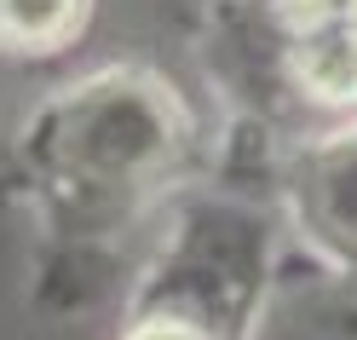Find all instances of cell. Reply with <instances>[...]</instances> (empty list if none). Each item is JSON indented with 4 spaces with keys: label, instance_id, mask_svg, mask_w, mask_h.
Here are the masks:
<instances>
[{
    "label": "cell",
    "instance_id": "cell-1",
    "mask_svg": "<svg viewBox=\"0 0 357 340\" xmlns=\"http://www.w3.org/2000/svg\"><path fill=\"white\" fill-rule=\"evenodd\" d=\"M12 162L63 242H104L202 168V121L162 70L104 64L29 110Z\"/></svg>",
    "mask_w": 357,
    "mask_h": 340
},
{
    "label": "cell",
    "instance_id": "cell-4",
    "mask_svg": "<svg viewBox=\"0 0 357 340\" xmlns=\"http://www.w3.org/2000/svg\"><path fill=\"white\" fill-rule=\"evenodd\" d=\"M277 191L300 242L334 271H357V121L305 133L288 145Z\"/></svg>",
    "mask_w": 357,
    "mask_h": 340
},
{
    "label": "cell",
    "instance_id": "cell-3",
    "mask_svg": "<svg viewBox=\"0 0 357 340\" xmlns=\"http://www.w3.org/2000/svg\"><path fill=\"white\" fill-rule=\"evenodd\" d=\"M271 271V231L248 202L178 208L116 340H248Z\"/></svg>",
    "mask_w": 357,
    "mask_h": 340
},
{
    "label": "cell",
    "instance_id": "cell-2",
    "mask_svg": "<svg viewBox=\"0 0 357 340\" xmlns=\"http://www.w3.org/2000/svg\"><path fill=\"white\" fill-rule=\"evenodd\" d=\"M202 52L265 133L357 121V0H219Z\"/></svg>",
    "mask_w": 357,
    "mask_h": 340
},
{
    "label": "cell",
    "instance_id": "cell-5",
    "mask_svg": "<svg viewBox=\"0 0 357 340\" xmlns=\"http://www.w3.org/2000/svg\"><path fill=\"white\" fill-rule=\"evenodd\" d=\"M98 0H0V52L6 58H58L81 47Z\"/></svg>",
    "mask_w": 357,
    "mask_h": 340
}]
</instances>
